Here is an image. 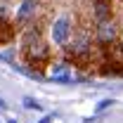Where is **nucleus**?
Wrapping results in <instances>:
<instances>
[{"mask_svg": "<svg viewBox=\"0 0 123 123\" xmlns=\"http://www.w3.org/2000/svg\"><path fill=\"white\" fill-rule=\"evenodd\" d=\"M21 52L29 64H36V66H45L47 62L52 59V47L47 43L45 33L40 31L38 24H29L26 29L21 31Z\"/></svg>", "mask_w": 123, "mask_h": 123, "instance_id": "1", "label": "nucleus"}, {"mask_svg": "<svg viewBox=\"0 0 123 123\" xmlns=\"http://www.w3.org/2000/svg\"><path fill=\"white\" fill-rule=\"evenodd\" d=\"M76 19H74V12H69V10H59L57 14L50 19V24H47V43L50 47H55L57 52L64 55V50L69 47L71 43V38H74V33H76Z\"/></svg>", "mask_w": 123, "mask_h": 123, "instance_id": "2", "label": "nucleus"}, {"mask_svg": "<svg viewBox=\"0 0 123 123\" xmlns=\"http://www.w3.org/2000/svg\"><path fill=\"white\" fill-rule=\"evenodd\" d=\"M92 36L99 52H107L109 47H118L121 43V24L116 17H109L102 21H92Z\"/></svg>", "mask_w": 123, "mask_h": 123, "instance_id": "3", "label": "nucleus"}, {"mask_svg": "<svg viewBox=\"0 0 123 123\" xmlns=\"http://www.w3.org/2000/svg\"><path fill=\"white\" fill-rule=\"evenodd\" d=\"M40 10H43L40 0H19L12 21L17 26H29V24H33V19L40 14Z\"/></svg>", "mask_w": 123, "mask_h": 123, "instance_id": "4", "label": "nucleus"}, {"mask_svg": "<svg viewBox=\"0 0 123 123\" xmlns=\"http://www.w3.org/2000/svg\"><path fill=\"white\" fill-rule=\"evenodd\" d=\"M47 69V76L55 78V80H69V78H74V69H76V64L71 59H66V57H59V59H50L45 64Z\"/></svg>", "mask_w": 123, "mask_h": 123, "instance_id": "5", "label": "nucleus"}, {"mask_svg": "<svg viewBox=\"0 0 123 123\" xmlns=\"http://www.w3.org/2000/svg\"><path fill=\"white\" fill-rule=\"evenodd\" d=\"M90 10H92V21H102V19H109V17H116L111 0H92Z\"/></svg>", "mask_w": 123, "mask_h": 123, "instance_id": "6", "label": "nucleus"}, {"mask_svg": "<svg viewBox=\"0 0 123 123\" xmlns=\"http://www.w3.org/2000/svg\"><path fill=\"white\" fill-rule=\"evenodd\" d=\"M121 43H123V21H121Z\"/></svg>", "mask_w": 123, "mask_h": 123, "instance_id": "7", "label": "nucleus"}, {"mask_svg": "<svg viewBox=\"0 0 123 123\" xmlns=\"http://www.w3.org/2000/svg\"><path fill=\"white\" fill-rule=\"evenodd\" d=\"M121 12H123V0H121Z\"/></svg>", "mask_w": 123, "mask_h": 123, "instance_id": "8", "label": "nucleus"}]
</instances>
